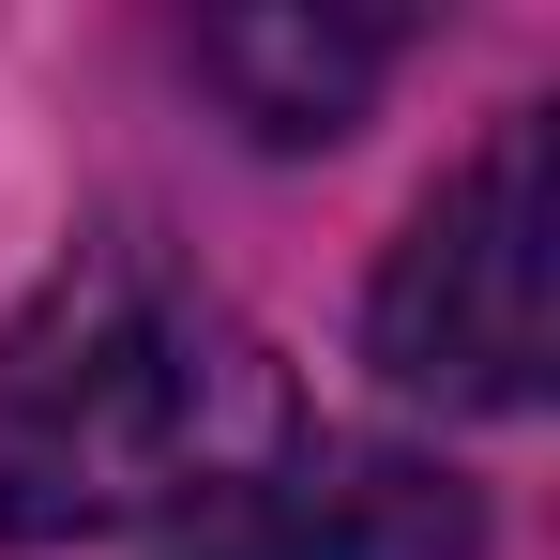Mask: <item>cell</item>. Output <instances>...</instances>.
I'll use <instances>...</instances> for the list:
<instances>
[{
    "instance_id": "1",
    "label": "cell",
    "mask_w": 560,
    "mask_h": 560,
    "mask_svg": "<svg viewBox=\"0 0 560 560\" xmlns=\"http://www.w3.org/2000/svg\"><path fill=\"white\" fill-rule=\"evenodd\" d=\"M258 455H288V378L258 364L228 303L106 258V273H61L31 318H0V530L15 546L228 500Z\"/></svg>"
},
{
    "instance_id": "2",
    "label": "cell",
    "mask_w": 560,
    "mask_h": 560,
    "mask_svg": "<svg viewBox=\"0 0 560 560\" xmlns=\"http://www.w3.org/2000/svg\"><path fill=\"white\" fill-rule=\"evenodd\" d=\"M364 349L424 409H530L560 349V228H546V121L515 106L455 183L409 212L364 303Z\"/></svg>"
},
{
    "instance_id": "3",
    "label": "cell",
    "mask_w": 560,
    "mask_h": 560,
    "mask_svg": "<svg viewBox=\"0 0 560 560\" xmlns=\"http://www.w3.org/2000/svg\"><path fill=\"white\" fill-rule=\"evenodd\" d=\"M469 546H485V500L455 469L378 455V440H288L228 500H197L167 560H469Z\"/></svg>"
},
{
    "instance_id": "4",
    "label": "cell",
    "mask_w": 560,
    "mask_h": 560,
    "mask_svg": "<svg viewBox=\"0 0 560 560\" xmlns=\"http://www.w3.org/2000/svg\"><path fill=\"white\" fill-rule=\"evenodd\" d=\"M378 61H394V31L378 15H212L197 31V77L243 106L258 137H349L364 121V92H378Z\"/></svg>"
}]
</instances>
